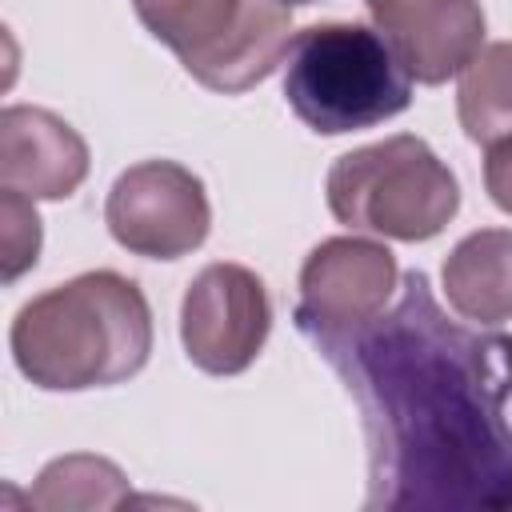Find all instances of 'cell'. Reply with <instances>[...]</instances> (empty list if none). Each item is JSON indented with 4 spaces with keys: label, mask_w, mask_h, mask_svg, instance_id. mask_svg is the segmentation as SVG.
I'll list each match as a JSON object with an SVG mask.
<instances>
[{
    "label": "cell",
    "mask_w": 512,
    "mask_h": 512,
    "mask_svg": "<svg viewBox=\"0 0 512 512\" xmlns=\"http://www.w3.org/2000/svg\"><path fill=\"white\" fill-rule=\"evenodd\" d=\"M284 8H300V4H316V0H280Z\"/></svg>",
    "instance_id": "2e32d148"
},
{
    "label": "cell",
    "mask_w": 512,
    "mask_h": 512,
    "mask_svg": "<svg viewBox=\"0 0 512 512\" xmlns=\"http://www.w3.org/2000/svg\"><path fill=\"white\" fill-rule=\"evenodd\" d=\"M88 176V144L48 108L8 104L0 112V188L32 200H64Z\"/></svg>",
    "instance_id": "30bf717a"
},
{
    "label": "cell",
    "mask_w": 512,
    "mask_h": 512,
    "mask_svg": "<svg viewBox=\"0 0 512 512\" xmlns=\"http://www.w3.org/2000/svg\"><path fill=\"white\" fill-rule=\"evenodd\" d=\"M332 216L352 232L432 240L460 208V184L420 136H388L344 152L324 180Z\"/></svg>",
    "instance_id": "277c9868"
},
{
    "label": "cell",
    "mask_w": 512,
    "mask_h": 512,
    "mask_svg": "<svg viewBox=\"0 0 512 512\" xmlns=\"http://www.w3.org/2000/svg\"><path fill=\"white\" fill-rule=\"evenodd\" d=\"M508 360H512V336H508Z\"/></svg>",
    "instance_id": "e0dca14e"
},
{
    "label": "cell",
    "mask_w": 512,
    "mask_h": 512,
    "mask_svg": "<svg viewBox=\"0 0 512 512\" xmlns=\"http://www.w3.org/2000/svg\"><path fill=\"white\" fill-rule=\"evenodd\" d=\"M484 188L500 212H512V136L492 140L484 152Z\"/></svg>",
    "instance_id": "9a60e30c"
},
{
    "label": "cell",
    "mask_w": 512,
    "mask_h": 512,
    "mask_svg": "<svg viewBox=\"0 0 512 512\" xmlns=\"http://www.w3.org/2000/svg\"><path fill=\"white\" fill-rule=\"evenodd\" d=\"M444 296L468 324L512 320V232L480 228L444 260Z\"/></svg>",
    "instance_id": "8fae6325"
},
{
    "label": "cell",
    "mask_w": 512,
    "mask_h": 512,
    "mask_svg": "<svg viewBox=\"0 0 512 512\" xmlns=\"http://www.w3.org/2000/svg\"><path fill=\"white\" fill-rule=\"evenodd\" d=\"M416 84H444L484 44L480 0H364Z\"/></svg>",
    "instance_id": "9c48e42d"
},
{
    "label": "cell",
    "mask_w": 512,
    "mask_h": 512,
    "mask_svg": "<svg viewBox=\"0 0 512 512\" xmlns=\"http://www.w3.org/2000/svg\"><path fill=\"white\" fill-rule=\"evenodd\" d=\"M104 224L120 248L148 260H180L208 240L212 208L200 176L176 160H140L116 176Z\"/></svg>",
    "instance_id": "8992f818"
},
{
    "label": "cell",
    "mask_w": 512,
    "mask_h": 512,
    "mask_svg": "<svg viewBox=\"0 0 512 512\" xmlns=\"http://www.w3.org/2000/svg\"><path fill=\"white\" fill-rule=\"evenodd\" d=\"M272 332V300L264 280L244 264H208L184 292L180 340L188 360L208 376L244 372Z\"/></svg>",
    "instance_id": "52a82bcc"
},
{
    "label": "cell",
    "mask_w": 512,
    "mask_h": 512,
    "mask_svg": "<svg viewBox=\"0 0 512 512\" xmlns=\"http://www.w3.org/2000/svg\"><path fill=\"white\" fill-rule=\"evenodd\" d=\"M456 116L476 144L512 136V40L480 44V52L460 68Z\"/></svg>",
    "instance_id": "7c38bea8"
},
{
    "label": "cell",
    "mask_w": 512,
    "mask_h": 512,
    "mask_svg": "<svg viewBox=\"0 0 512 512\" xmlns=\"http://www.w3.org/2000/svg\"><path fill=\"white\" fill-rule=\"evenodd\" d=\"M0 252L4 284H16L40 256V216L32 208V196L12 188L0 192Z\"/></svg>",
    "instance_id": "5bb4252c"
},
{
    "label": "cell",
    "mask_w": 512,
    "mask_h": 512,
    "mask_svg": "<svg viewBox=\"0 0 512 512\" xmlns=\"http://www.w3.org/2000/svg\"><path fill=\"white\" fill-rule=\"evenodd\" d=\"M12 360L44 392L132 380L152 356V308L136 280L96 268L32 296L12 320Z\"/></svg>",
    "instance_id": "7a4b0ae2"
},
{
    "label": "cell",
    "mask_w": 512,
    "mask_h": 512,
    "mask_svg": "<svg viewBox=\"0 0 512 512\" xmlns=\"http://www.w3.org/2000/svg\"><path fill=\"white\" fill-rule=\"evenodd\" d=\"M132 8L196 84L224 96L268 80L296 36L280 0H132Z\"/></svg>",
    "instance_id": "5b68a950"
},
{
    "label": "cell",
    "mask_w": 512,
    "mask_h": 512,
    "mask_svg": "<svg viewBox=\"0 0 512 512\" xmlns=\"http://www.w3.org/2000/svg\"><path fill=\"white\" fill-rule=\"evenodd\" d=\"M396 280L400 268L384 244L360 236L320 240L300 268L296 328L304 336L360 328L388 308Z\"/></svg>",
    "instance_id": "ba28073f"
},
{
    "label": "cell",
    "mask_w": 512,
    "mask_h": 512,
    "mask_svg": "<svg viewBox=\"0 0 512 512\" xmlns=\"http://www.w3.org/2000/svg\"><path fill=\"white\" fill-rule=\"evenodd\" d=\"M308 340L360 408L364 508L512 512L508 336L448 320L428 276L408 272L388 312Z\"/></svg>",
    "instance_id": "6da1fadb"
},
{
    "label": "cell",
    "mask_w": 512,
    "mask_h": 512,
    "mask_svg": "<svg viewBox=\"0 0 512 512\" xmlns=\"http://www.w3.org/2000/svg\"><path fill=\"white\" fill-rule=\"evenodd\" d=\"M124 500H128V476L112 460L88 456V452H72V456L52 460L28 492V508H40V512L120 508Z\"/></svg>",
    "instance_id": "4fadbf2b"
},
{
    "label": "cell",
    "mask_w": 512,
    "mask_h": 512,
    "mask_svg": "<svg viewBox=\"0 0 512 512\" xmlns=\"http://www.w3.org/2000/svg\"><path fill=\"white\" fill-rule=\"evenodd\" d=\"M284 100L312 132L344 136L400 116L412 104V76L376 28L308 24L284 56Z\"/></svg>",
    "instance_id": "3957f363"
}]
</instances>
